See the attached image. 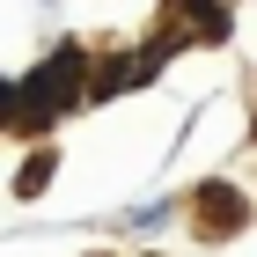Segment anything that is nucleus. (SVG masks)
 I'll list each match as a JSON object with an SVG mask.
<instances>
[{"label":"nucleus","mask_w":257,"mask_h":257,"mask_svg":"<svg viewBox=\"0 0 257 257\" xmlns=\"http://www.w3.org/2000/svg\"><path fill=\"white\" fill-rule=\"evenodd\" d=\"M81 66H88V52H81V44H59V52H52V59H44L37 74L15 88V125H22V133H44V125H52L66 103H74Z\"/></svg>","instance_id":"f257e3e1"},{"label":"nucleus","mask_w":257,"mask_h":257,"mask_svg":"<svg viewBox=\"0 0 257 257\" xmlns=\"http://www.w3.org/2000/svg\"><path fill=\"white\" fill-rule=\"evenodd\" d=\"M44 184H52V155H30V162H22V177H15V191H22V198H37Z\"/></svg>","instance_id":"f03ea898"}]
</instances>
